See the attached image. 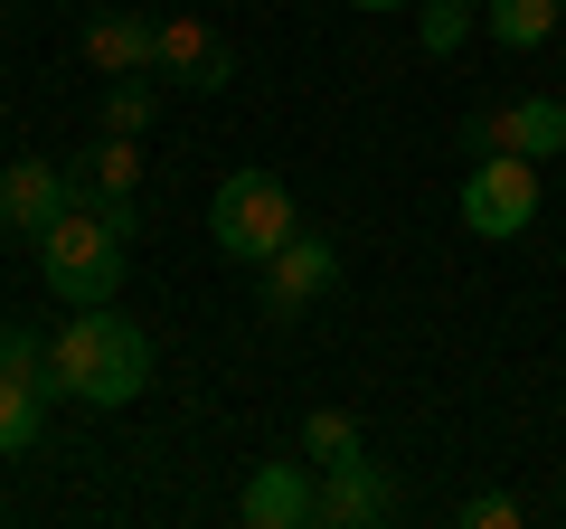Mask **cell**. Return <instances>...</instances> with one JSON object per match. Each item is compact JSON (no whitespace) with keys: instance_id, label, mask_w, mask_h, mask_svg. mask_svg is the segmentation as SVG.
<instances>
[{"instance_id":"obj_1","label":"cell","mask_w":566,"mask_h":529,"mask_svg":"<svg viewBox=\"0 0 566 529\" xmlns=\"http://www.w3.org/2000/svg\"><path fill=\"white\" fill-rule=\"evenodd\" d=\"M151 387V331H133L114 303L66 312V331L48 341V397H76V407H133Z\"/></svg>"},{"instance_id":"obj_2","label":"cell","mask_w":566,"mask_h":529,"mask_svg":"<svg viewBox=\"0 0 566 529\" xmlns=\"http://www.w3.org/2000/svg\"><path fill=\"white\" fill-rule=\"evenodd\" d=\"M39 246V274H48V293H57L66 312H95V303H114L123 293V227L104 218V208H66L48 237H29Z\"/></svg>"},{"instance_id":"obj_3","label":"cell","mask_w":566,"mask_h":529,"mask_svg":"<svg viewBox=\"0 0 566 529\" xmlns=\"http://www.w3.org/2000/svg\"><path fill=\"white\" fill-rule=\"evenodd\" d=\"M293 227H303V208H293V189L274 180V170H227L218 180V199H208V246H218L227 264H264L274 256L283 237H293Z\"/></svg>"},{"instance_id":"obj_4","label":"cell","mask_w":566,"mask_h":529,"mask_svg":"<svg viewBox=\"0 0 566 529\" xmlns=\"http://www.w3.org/2000/svg\"><path fill=\"white\" fill-rule=\"evenodd\" d=\"M538 162H520V152H491V162L463 170V227L472 237H528L538 227Z\"/></svg>"},{"instance_id":"obj_5","label":"cell","mask_w":566,"mask_h":529,"mask_svg":"<svg viewBox=\"0 0 566 529\" xmlns=\"http://www.w3.org/2000/svg\"><path fill=\"white\" fill-rule=\"evenodd\" d=\"M255 274H264V312H274V322H303L322 293H340V246L312 237V227H293V237H283Z\"/></svg>"},{"instance_id":"obj_6","label":"cell","mask_w":566,"mask_h":529,"mask_svg":"<svg viewBox=\"0 0 566 529\" xmlns=\"http://www.w3.org/2000/svg\"><path fill=\"white\" fill-rule=\"evenodd\" d=\"M151 76L189 85V95H227L237 85V39L208 20H161V58H151Z\"/></svg>"},{"instance_id":"obj_7","label":"cell","mask_w":566,"mask_h":529,"mask_svg":"<svg viewBox=\"0 0 566 529\" xmlns=\"http://www.w3.org/2000/svg\"><path fill=\"white\" fill-rule=\"evenodd\" d=\"M66 208H76V170L66 162H10L0 170V227L10 237H48Z\"/></svg>"},{"instance_id":"obj_8","label":"cell","mask_w":566,"mask_h":529,"mask_svg":"<svg viewBox=\"0 0 566 529\" xmlns=\"http://www.w3.org/2000/svg\"><path fill=\"white\" fill-rule=\"evenodd\" d=\"M237 510H245V529H312L322 520V473L312 464H255Z\"/></svg>"},{"instance_id":"obj_9","label":"cell","mask_w":566,"mask_h":529,"mask_svg":"<svg viewBox=\"0 0 566 529\" xmlns=\"http://www.w3.org/2000/svg\"><path fill=\"white\" fill-rule=\"evenodd\" d=\"M76 199H85V208H104V218H114L123 237L142 227V208H133V199H142V143H133V133H104V143L85 152Z\"/></svg>"},{"instance_id":"obj_10","label":"cell","mask_w":566,"mask_h":529,"mask_svg":"<svg viewBox=\"0 0 566 529\" xmlns=\"http://www.w3.org/2000/svg\"><path fill=\"white\" fill-rule=\"evenodd\" d=\"M151 58H161V20L151 10H95L85 20V66L95 76H151Z\"/></svg>"},{"instance_id":"obj_11","label":"cell","mask_w":566,"mask_h":529,"mask_svg":"<svg viewBox=\"0 0 566 529\" xmlns=\"http://www.w3.org/2000/svg\"><path fill=\"white\" fill-rule=\"evenodd\" d=\"M387 510H397V491H387V464H340L322 473V529H378Z\"/></svg>"},{"instance_id":"obj_12","label":"cell","mask_w":566,"mask_h":529,"mask_svg":"<svg viewBox=\"0 0 566 529\" xmlns=\"http://www.w3.org/2000/svg\"><path fill=\"white\" fill-rule=\"evenodd\" d=\"M510 104V152L520 162H557L566 152V104L557 95H501Z\"/></svg>"},{"instance_id":"obj_13","label":"cell","mask_w":566,"mask_h":529,"mask_svg":"<svg viewBox=\"0 0 566 529\" xmlns=\"http://www.w3.org/2000/svg\"><path fill=\"white\" fill-rule=\"evenodd\" d=\"M359 454H368V435H359L349 407H312L303 416V464L312 473H340V464H359Z\"/></svg>"},{"instance_id":"obj_14","label":"cell","mask_w":566,"mask_h":529,"mask_svg":"<svg viewBox=\"0 0 566 529\" xmlns=\"http://www.w3.org/2000/svg\"><path fill=\"white\" fill-rule=\"evenodd\" d=\"M39 426H48V387H39V378H10V369H0V464L39 445Z\"/></svg>"},{"instance_id":"obj_15","label":"cell","mask_w":566,"mask_h":529,"mask_svg":"<svg viewBox=\"0 0 566 529\" xmlns=\"http://www.w3.org/2000/svg\"><path fill=\"white\" fill-rule=\"evenodd\" d=\"M151 114H161V95H151V76H104V95H95V123L104 133H151Z\"/></svg>"},{"instance_id":"obj_16","label":"cell","mask_w":566,"mask_h":529,"mask_svg":"<svg viewBox=\"0 0 566 529\" xmlns=\"http://www.w3.org/2000/svg\"><path fill=\"white\" fill-rule=\"evenodd\" d=\"M482 20H491V39H501V48H538L547 29H566V0H491Z\"/></svg>"},{"instance_id":"obj_17","label":"cell","mask_w":566,"mask_h":529,"mask_svg":"<svg viewBox=\"0 0 566 529\" xmlns=\"http://www.w3.org/2000/svg\"><path fill=\"white\" fill-rule=\"evenodd\" d=\"M453 143H463V162H491V152H510V104H501V95H491V104H472Z\"/></svg>"},{"instance_id":"obj_18","label":"cell","mask_w":566,"mask_h":529,"mask_svg":"<svg viewBox=\"0 0 566 529\" xmlns=\"http://www.w3.org/2000/svg\"><path fill=\"white\" fill-rule=\"evenodd\" d=\"M463 29H472V10H463V0H434L416 39H424V58H453V48H463Z\"/></svg>"},{"instance_id":"obj_19","label":"cell","mask_w":566,"mask_h":529,"mask_svg":"<svg viewBox=\"0 0 566 529\" xmlns=\"http://www.w3.org/2000/svg\"><path fill=\"white\" fill-rule=\"evenodd\" d=\"M0 369H10V378H39V387H48V341H29L20 322H0Z\"/></svg>"},{"instance_id":"obj_20","label":"cell","mask_w":566,"mask_h":529,"mask_svg":"<svg viewBox=\"0 0 566 529\" xmlns=\"http://www.w3.org/2000/svg\"><path fill=\"white\" fill-rule=\"evenodd\" d=\"M463 529H520V501H510V491H472V501H463Z\"/></svg>"},{"instance_id":"obj_21","label":"cell","mask_w":566,"mask_h":529,"mask_svg":"<svg viewBox=\"0 0 566 529\" xmlns=\"http://www.w3.org/2000/svg\"><path fill=\"white\" fill-rule=\"evenodd\" d=\"M349 10H406V0H349Z\"/></svg>"},{"instance_id":"obj_22","label":"cell","mask_w":566,"mask_h":529,"mask_svg":"<svg viewBox=\"0 0 566 529\" xmlns=\"http://www.w3.org/2000/svg\"><path fill=\"white\" fill-rule=\"evenodd\" d=\"M463 10H491V0H463Z\"/></svg>"}]
</instances>
